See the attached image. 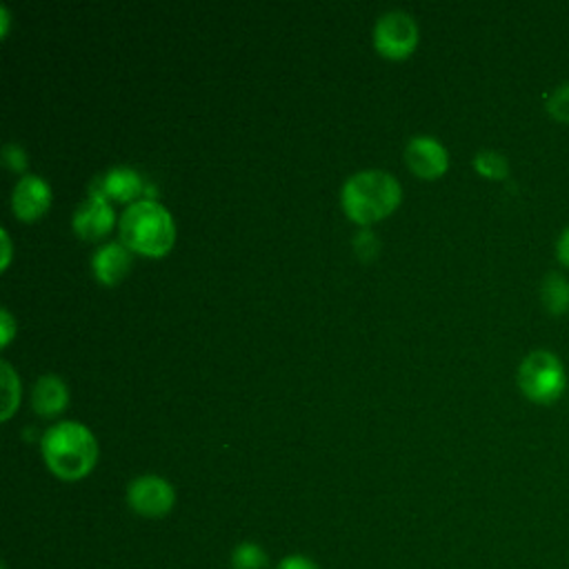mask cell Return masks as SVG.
I'll return each instance as SVG.
<instances>
[{"label": "cell", "mask_w": 569, "mask_h": 569, "mask_svg": "<svg viewBox=\"0 0 569 569\" xmlns=\"http://www.w3.org/2000/svg\"><path fill=\"white\" fill-rule=\"evenodd\" d=\"M276 569H320L311 558H307V556H287V558H282L280 562H278V567Z\"/></svg>", "instance_id": "obj_20"}, {"label": "cell", "mask_w": 569, "mask_h": 569, "mask_svg": "<svg viewBox=\"0 0 569 569\" xmlns=\"http://www.w3.org/2000/svg\"><path fill=\"white\" fill-rule=\"evenodd\" d=\"M100 193L102 196H109L113 200H120V202H136V198L140 196L142 191V178L136 169L131 167H111L102 182H100Z\"/></svg>", "instance_id": "obj_12"}, {"label": "cell", "mask_w": 569, "mask_h": 569, "mask_svg": "<svg viewBox=\"0 0 569 569\" xmlns=\"http://www.w3.org/2000/svg\"><path fill=\"white\" fill-rule=\"evenodd\" d=\"M545 109H547V113H549L553 120L569 124V82L558 84V87L547 96Z\"/></svg>", "instance_id": "obj_17"}, {"label": "cell", "mask_w": 569, "mask_h": 569, "mask_svg": "<svg viewBox=\"0 0 569 569\" xmlns=\"http://www.w3.org/2000/svg\"><path fill=\"white\" fill-rule=\"evenodd\" d=\"M0 240H2V269H7L9 260H11V240L7 229H0Z\"/></svg>", "instance_id": "obj_23"}, {"label": "cell", "mask_w": 569, "mask_h": 569, "mask_svg": "<svg viewBox=\"0 0 569 569\" xmlns=\"http://www.w3.org/2000/svg\"><path fill=\"white\" fill-rule=\"evenodd\" d=\"M0 369H2V409H0V418L7 420L16 411V407H18L20 380H18L16 371L11 369V365L7 360H2Z\"/></svg>", "instance_id": "obj_16"}, {"label": "cell", "mask_w": 569, "mask_h": 569, "mask_svg": "<svg viewBox=\"0 0 569 569\" xmlns=\"http://www.w3.org/2000/svg\"><path fill=\"white\" fill-rule=\"evenodd\" d=\"M120 240L136 253L164 256L176 240V224L164 204L151 198L131 202L120 216Z\"/></svg>", "instance_id": "obj_3"}, {"label": "cell", "mask_w": 569, "mask_h": 569, "mask_svg": "<svg viewBox=\"0 0 569 569\" xmlns=\"http://www.w3.org/2000/svg\"><path fill=\"white\" fill-rule=\"evenodd\" d=\"M51 204V187L42 176H22L11 191V209L22 220L40 218Z\"/></svg>", "instance_id": "obj_8"}, {"label": "cell", "mask_w": 569, "mask_h": 569, "mask_svg": "<svg viewBox=\"0 0 569 569\" xmlns=\"http://www.w3.org/2000/svg\"><path fill=\"white\" fill-rule=\"evenodd\" d=\"M542 307L551 316H562L569 311V280L560 271H547L540 282Z\"/></svg>", "instance_id": "obj_13"}, {"label": "cell", "mask_w": 569, "mask_h": 569, "mask_svg": "<svg viewBox=\"0 0 569 569\" xmlns=\"http://www.w3.org/2000/svg\"><path fill=\"white\" fill-rule=\"evenodd\" d=\"M269 558L256 542H240L231 553L233 569H267Z\"/></svg>", "instance_id": "obj_15"}, {"label": "cell", "mask_w": 569, "mask_h": 569, "mask_svg": "<svg viewBox=\"0 0 569 569\" xmlns=\"http://www.w3.org/2000/svg\"><path fill=\"white\" fill-rule=\"evenodd\" d=\"M2 164L13 169V171H22L27 167V153L20 144L16 142H7L2 147Z\"/></svg>", "instance_id": "obj_18"}, {"label": "cell", "mask_w": 569, "mask_h": 569, "mask_svg": "<svg viewBox=\"0 0 569 569\" xmlns=\"http://www.w3.org/2000/svg\"><path fill=\"white\" fill-rule=\"evenodd\" d=\"M473 167L480 176L491 178V180H502L509 173V162L500 151L493 149H482L473 156Z\"/></svg>", "instance_id": "obj_14"}, {"label": "cell", "mask_w": 569, "mask_h": 569, "mask_svg": "<svg viewBox=\"0 0 569 569\" xmlns=\"http://www.w3.org/2000/svg\"><path fill=\"white\" fill-rule=\"evenodd\" d=\"M16 333V320L9 309H0V347H7Z\"/></svg>", "instance_id": "obj_19"}, {"label": "cell", "mask_w": 569, "mask_h": 569, "mask_svg": "<svg viewBox=\"0 0 569 569\" xmlns=\"http://www.w3.org/2000/svg\"><path fill=\"white\" fill-rule=\"evenodd\" d=\"M516 378H518L520 391L538 405L556 402L562 396L567 385V376L560 358L547 349H536L527 353L518 367Z\"/></svg>", "instance_id": "obj_4"}, {"label": "cell", "mask_w": 569, "mask_h": 569, "mask_svg": "<svg viewBox=\"0 0 569 569\" xmlns=\"http://www.w3.org/2000/svg\"><path fill=\"white\" fill-rule=\"evenodd\" d=\"M398 180L382 169H362L351 173L340 189V202L345 213L360 222L369 224L389 216L400 202Z\"/></svg>", "instance_id": "obj_2"}, {"label": "cell", "mask_w": 569, "mask_h": 569, "mask_svg": "<svg viewBox=\"0 0 569 569\" xmlns=\"http://www.w3.org/2000/svg\"><path fill=\"white\" fill-rule=\"evenodd\" d=\"M40 449L49 471L62 480L84 478L98 458L96 436L78 420H62L49 427L40 440Z\"/></svg>", "instance_id": "obj_1"}, {"label": "cell", "mask_w": 569, "mask_h": 569, "mask_svg": "<svg viewBox=\"0 0 569 569\" xmlns=\"http://www.w3.org/2000/svg\"><path fill=\"white\" fill-rule=\"evenodd\" d=\"M416 42L418 24L407 11H385L373 24V47L385 58H405L413 51Z\"/></svg>", "instance_id": "obj_5"}, {"label": "cell", "mask_w": 569, "mask_h": 569, "mask_svg": "<svg viewBox=\"0 0 569 569\" xmlns=\"http://www.w3.org/2000/svg\"><path fill=\"white\" fill-rule=\"evenodd\" d=\"M127 502L138 516L162 518L171 511L176 502V491L162 476L142 473L129 482Z\"/></svg>", "instance_id": "obj_6"}, {"label": "cell", "mask_w": 569, "mask_h": 569, "mask_svg": "<svg viewBox=\"0 0 569 569\" xmlns=\"http://www.w3.org/2000/svg\"><path fill=\"white\" fill-rule=\"evenodd\" d=\"M353 244H356L358 253H362V251L367 249V251H369V256H371V253H376V249H378V240H376V236H371L367 229L353 238ZM362 256H365V253H362Z\"/></svg>", "instance_id": "obj_21"}, {"label": "cell", "mask_w": 569, "mask_h": 569, "mask_svg": "<svg viewBox=\"0 0 569 569\" xmlns=\"http://www.w3.org/2000/svg\"><path fill=\"white\" fill-rule=\"evenodd\" d=\"M9 29V9L7 4H0V33L4 36Z\"/></svg>", "instance_id": "obj_24"}, {"label": "cell", "mask_w": 569, "mask_h": 569, "mask_svg": "<svg viewBox=\"0 0 569 569\" xmlns=\"http://www.w3.org/2000/svg\"><path fill=\"white\" fill-rule=\"evenodd\" d=\"M405 160L420 178H438L449 167V153L433 136H413L405 147Z\"/></svg>", "instance_id": "obj_7"}, {"label": "cell", "mask_w": 569, "mask_h": 569, "mask_svg": "<svg viewBox=\"0 0 569 569\" xmlns=\"http://www.w3.org/2000/svg\"><path fill=\"white\" fill-rule=\"evenodd\" d=\"M69 402V391L56 373H42L31 389V405L40 416H58Z\"/></svg>", "instance_id": "obj_11"}, {"label": "cell", "mask_w": 569, "mask_h": 569, "mask_svg": "<svg viewBox=\"0 0 569 569\" xmlns=\"http://www.w3.org/2000/svg\"><path fill=\"white\" fill-rule=\"evenodd\" d=\"M131 249L124 242L100 244L91 256V269L96 278L104 284L120 282L131 269Z\"/></svg>", "instance_id": "obj_10"}, {"label": "cell", "mask_w": 569, "mask_h": 569, "mask_svg": "<svg viewBox=\"0 0 569 569\" xmlns=\"http://www.w3.org/2000/svg\"><path fill=\"white\" fill-rule=\"evenodd\" d=\"M113 220H116L113 207L109 204L107 196L98 191L87 196L78 204L73 213V231L84 240H98L113 227Z\"/></svg>", "instance_id": "obj_9"}, {"label": "cell", "mask_w": 569, "mask_h": 569, "mask_svg": "<svg viewBox=\"0 0 569 569\" xmlns=\"http://www.w3.org/2000/svg\"><path fill=\"white\" fill-rule=\"evenodd\" d=\"M556 258H558L565 267H569V227L560 233V238H558V242H556Z\"/></svg>", "instance_id": "obj_22"}]
</instances>
